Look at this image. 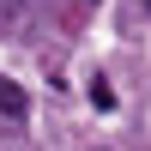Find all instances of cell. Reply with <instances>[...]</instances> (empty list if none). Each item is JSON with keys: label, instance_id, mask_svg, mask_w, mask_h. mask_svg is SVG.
<instances>
[{"label": "cell", "instance_id": "2", "mask_svg": "<svg viewBox=\"0 0 151 151\" xmlns=\"http://www.w3.org/2000/svg\"><path fill=\"white\" fill-rule=\"evenodd\" d=\"M91 103H97V109H115V91H109V85L97 79V85H91Z\"/></svg>", "mask_w": 151, "mask_h": 151}, {"label": "cell", "instance_id": "1", "mask_svg": "<svg viewBox=\"0 0 151 151\" xmlns=\"http://www.w3.org/2000/svg\"><path fill=\"white\" fill-rule=\"evenodd\" d=\"M24 109H30V97H24V85H18V79H0V115H12V121H18Z\"/></svg>", "mask_w": 151, "mask_h": 151}, {"label": "cell", "instance_id": "3", "mask_svg": "<svg viewBox=\"0 0 151 151\" xmlns=\"http://www.w3.org/2000/svg\"><path fill=\"white\" fill-rule=\"evenodd\" d=\"M145 6H151V0H145Z\"/></svg>", "mask_w": 151, "mask_h": 151}]
</instances>
